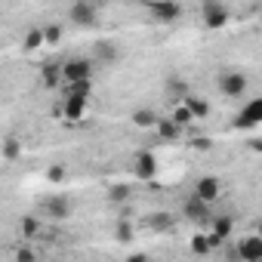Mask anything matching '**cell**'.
Segmentation results:
<instances>
[{"label": "cell", "mask_w": 262, "mask_h": 262, "mask_svg": "<svg viewBox=\"0 0 262 262\" xmlns=\"http://www.w3.org/2000/svg\"><path fill=\"white\" fill-rule=\"evenodd\" d=\"M62 74V83H71V80H90L93 77V62L90 59H71L59 68Z\"/></svg>", "instance_id": "6da1fadb"}, {"label": "cell", "mask_w": 262, "mask_h": 262, "mask_svg": "<svg viewBox=\"0 0 262 262\" xmlns=\"http://www.w3.org/2000/svg\"><path fill=\"white\" fill-rule=\"evenodd\" d=\"M247 90V77L241 71H222L219 74V93L222 96H241Z\"/></svg>", "instance_id": "7a4b0ae2"}, {"label": "cell", "mask_w": 262, "mask_h": 262, "mask_svg": "<svg viewBox=\"0 0 262 262\" xmlns=\"http://www.w3.org/2000/svg\"><path fill=\"white\" fill-rule=\"evenodd\" d=\"M68 19L74 25H93L96 22V4L93 0H77V4H71V10H68Z\"/></svg>", "instance_id": "3957f363"}, {"label": "cell", "mask_w": 262, "mask_h": 262, "mask_svg": "<svg viewBox=\"0 0 262 262\" xmlns=\"http://www.w3.org/2000/svg\"><path fill=\"white\" fill-rule=\"evenodd\" d=\"M151 13H155L158 22H176L182 16V7L176 4V0H158V4L151 7Z\"/></svg>", "instance_id": "277c9868"}, {"label": "cell", "mask_w": 262, "mask_h": 262, "mask_svg": "<svg viewBox=\"0 0 262 262\" xmlns=\"http://www.w3.org/2000/svg\"><path fill=\"white\" fill-rule=\"evenodd\" d=\"M43 210H47L50 216H56V219H65L68 210H71V204H68L65 194H59V198H47V201H43Z\"/></svg>", "instance_id": "5b68a950"}, {"label": "cell", "mask_w": 262, "mask_h": 262, "mask_svg": "<svg viewBox=\"0 0 262 262\" xmlns=\"http://www.w3.org/2000/svg\"><path fill=\"white\" fill-rule=\"evenodd\" d=\"M237 256L247 259V262L259 259V256H262V241H259V237H247V241H241V244H237Z\"/></svg>", "instance_id": "8992f818"}, {"label": "cell", "mask_w": 262, "mask_h": 262, "mask_svg": "<svg viewBox=\"0 0 262 262\" xmlns=\"http://www.w3.org/2000/svg\"><path fill=\"white\" fill-rule=\"evenodd\" d=\"M262 120V102L253 99L247 108H244V117H237V126H256Z\"/></svg>", "instance_id": "52a82bcc"}, {"label": "cell", "mask_w": 262, "mask_h": 262, "mask_svg": "<svg viewBox=\"0 0 262 262\" xmlns=\"http://www.w3.org/2000/svg\"><path fill=\"white\" fill-rule=\"evenodd\" d=\"M194 194L201 198V201H216V194H219V179H213V176H207V179H201L198 182V188H194Z\"/></svg>", "instance_id": "ba28073f"}, {"label": "cell", "mask_w": 262, "mask_h": 262, "mask_svg": "<svg viewBox=\"0 0 262 262\" xmlns=\"http://www.w3.org/2000/svg\"><path fill=\"white\" fill-rule=\"evenodd\" d=\"M204 22H207L210 28H219V25H225V22H228V13H225L219 4H210V7L204 10Z\"/></svg>", "instance_id": "9c48e42d"}, {"label": "cell", "mask_w": 262, "mask_h": 262, "mask_svg": "<svg viewBox=\"0 0 262 262\" xmlns=\"http://www.w3.org/2000/svg\"><path fill=\"white\" fill-rule=\"evenodd\" d=\"M90 90H93L90 80H71V83H65V96H71V99H90Z\"/></svg>", "instance_id": "30bf717a"}, {"label": "cell", "mask_w": 262, "mask_h": 262, "mask_svg": "<svg viewBox=\"0 0 262 262\" xmlns=\"http://www.w3.org/2000/svg\"><path fill=\"white\" fill-rule=\"evenodd\" d=\"M86 102H90V99H71V96H65V117L80 120L83 111H86Z\"/></svg>", "instance_id": "8fae6325"}, {"label": "cell", "mask_w": 262, "mask_h": 262, "mask_svg": "<svg viewBox=\"0 0 262 262\" xmlns=\"http://www.w3.org/2000/svg\"><path fill=\"white\" fill-rule=\"evenodd\" d=\"M185 108L191 111V117H207V102L204 99H198V96H185Z\"/></svg>", "instance_id": "7c38bea8"}, {"label": "cell", "mask_w": 262, "mask_h": 262, "mask_svg": "<svg viewBox=\"0 0 262 262\" xmlns=\"http://www.w3.org/2000/svg\"><path fill=\"white\" fill-rule=\"evenodd\" d=\"M207 207H210V204H207V201H201V198L194 194V198H191V204H185V213H188L191 219H204V216H207Z\"/></svg>", "instance_id": "4fadbf2b"}, {"label": "cell", "mask_w": 262, "mask_h": 262, "mask_svg": "<svg viewBox=\"0 0 262 262\" xmlns=\"http://www.w3.org/2000/svg\"><path fill=\"white\" fill-rule=\"evenodd\" d=\"M136 173H139L142 179L155 176V158H151V155H139V161H136Z\"/></svg>", "instance_id": "5bb4252c"}, {"label": "cell", "mask_w": 262, "mask_h": 262, "mask_svg": "<svg viewBox=\"0 0 262 262\" xmlns=\"http://www.w3.org/2000/svg\"><path fill=\"white\" fill-rule=\"evenodd\" d=\"M158 126H161V133L167 139H176L179 136V123H173V120H158Z\"/></svg>", "instance_id": "9a60e30c"}, {"label": "cell", "mask_w": 262, "mask_h": 262, "mask_svg": "<svg viewBox=\"0 0 262 262\" xmlns=\"http://www.w3.org/2000/svg\"><path fill=\"white\" fill-rule=\"evenodd\" d=\"M133 120H136V123H142V126H148V123H158V117H155V111H148V108H142V111H136V114H133Z\"/></svg>", "instance_id": "2e32d148"}, {"label": "cell", "mask_w": 262, "mask_h": 262, "mask_svg": "<svg viewBox=\"0 0 262 262\" xmlns=\"http://www.w3.org/2000/svg\"><path fill=\"white\" fill-rule=\"evenodd\" d=\"M188 120H191V111H188L185 105H182V108H176V114H173V123H179V126H182V123H188Z\"/></svg>", "instance_id": "e0dca14e"}, {"label": "cell", "mask_w": 262, "mask_h": 262, "mask_svg": "<svg viewBox=\"0 0 262 262\" xmlns=\"http://www.w3.org/2000/svg\"><path fill=\"white\" fill-rule=\"evenodd\" d=\"M47 176H50V182H62V179H65V167H62V164H56V167H50V173H47Z\"/></svg>", "instance_id": "ac0fdd59"}, {"label": "cell", "mask_w": 262, "mask_h": 262, "mask_svg": "<svg viewBox=\"0 0 262 262\" xmlns=\"http://www.w3.org/2000/svg\"><path fill=\"white\" fill-rule=\"evenodd\" d=\"M40 43H43V31H31L25 47H28V50H34V47H40Z\"/></svg>", "instance_id": "d6986e66"}, {"label": "cell", "mask_w": 262, "mask_h": 262, "mask_svg": "<svg viewBox=\"0 0 262 262\" xmlns=\"http://www.w3.org/2000/svg\"><path fill=\"white\" fill-rule=\"evenodd\" d=\"M4 151H7V158H16V155H19V142H16V139H10V142L4 145Z\"/></svg>", "instance_id": "ffe728a7"}, {"label": "cell", "mask_w": 262, "mask_h": 262, "mask_svg": "<svg viewBox=\"0 0 262 262\" xmlns=\"http://www.w3.org/2000/svg\"><path fill=\"white\" fill-rule=\"evenodd\" d=\"M126 194H129V191H126V185H117V188L111 191V198H114V201H123Z\"/></svg>", "instance_id": "44dd1931"}]
</instances>
